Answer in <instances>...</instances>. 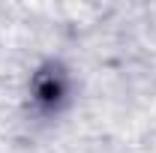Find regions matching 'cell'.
<instances>
[{
  "instance_id": "obj_1",
  "label": "cell",
  "mask_w": 156,
  "mask_h": 153,
  "mask_svg": "<svg viewBox=\"0 0 156 153\" xmlns=\"http://www.w3.org/2000/svg\"><path fill=\"white\" fill-rule=\"evenodd\" d=\"M60 90H63V84H60V75H54V72H42L36 78V96L42 102H54Z\"/></svg>"
}]
</instances>
